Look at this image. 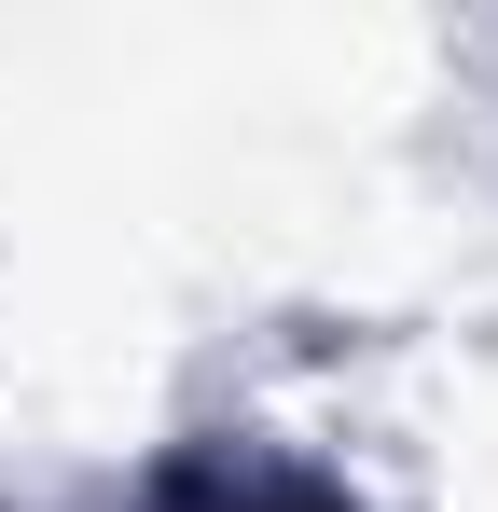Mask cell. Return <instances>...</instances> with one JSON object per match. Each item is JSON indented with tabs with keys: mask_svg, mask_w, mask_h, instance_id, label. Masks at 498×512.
Returning a JSON list of instances; mask_svg holds the SVG:
<instances>
[{
	"mask_svg": "<svg viewBox=\"0 0 498 512\" xmlns=\"http://www.w3.org/2000/svg\"><path fill=\"white\" fill-rule=\"evenodd\" d=\"M208 512H332L319 485H208Z\"/></svg>",
	"mask_w": 498,
	"mask_h": 512,
	"instance_id": "1",
	"label": "cell"
}]
</instances>
